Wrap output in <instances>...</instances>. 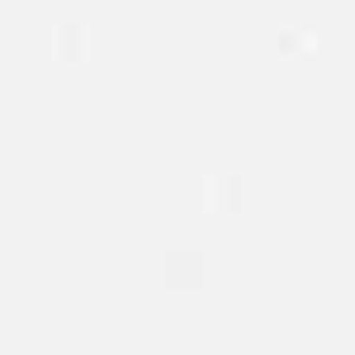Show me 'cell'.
Returning a JSON list of instances; mask_svg holds the SVG:
<instances>
[{
	"label": "cell",
	"mask_w": 355,
	"mask_h": 355,
	"mask_svg": "<svg viewBox=\"0 0 355 355\" xmlns=\"http://www.w3.org/2000/svg\"><path fill=\"white\" fill-rule=\"evenodd\" d=\"M279 53L284 57H313L318 53V38H313V33H284V38H279Z\"/></svg>",
	"instance_id": "1"
},
{
	"label": "cell",
	"mask_w": 355,
	"mask_h": 355,
	"mask_svg": "<svg viewBox=\"0 0 355 355\" xmlns=\"http://www.w3.org/2000/svg\"><path fill=\"white\" fill-rule=\"evenodd\" d=\"M209 199H214V209H232V204L242 199V190H237V180H227V175H218V180L209 185Z\"/></svg>",
	"instance_id": "2"
},
{
	"label": "cell",
	"mask_w": 355,
	"mask_h": 355,
	"mask_svg": "<svg viewBox=\"0 0 355 355\" xmlns=\"http://www.w3.org/2000/svg\"><path fill=\"white\" fill-rule=\"evenodd\" d=\"M351 313H355V303H351Z\"/></svg>",
	"instance_id": "3"
}]
</instances>
